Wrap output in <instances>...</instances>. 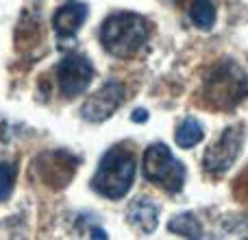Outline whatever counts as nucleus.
I'll list each match as a JSON object with an SVG mask.
<instances>
[{
    "instance_id": "nucleus-14",
    "label": "nucleus",
    "mask_w": 248,
    "mask_h": 240,
    "mask_svg": "<svg viewBox=\"0 0 248 240\" xmlns=\"http://www.w3.org/2000/svg\"><path fill=\"white\" fill-rule=\"evenodd\" d=\"M131 118H133V122H146L148 120V112L146 109H135Z\"/></svg>"
},
{
    "instance_id": "nucleus-11",
    "label": "nucleus",
    "mask_w": 248,
    "mask_h": 240,
    "mask_svg": "<svg viewBox=\"0 0 248 240\" xmlns=\"http://www.w3.org/2000/svg\"><path fill=\"white\" fill-rule=\"evenodd\" d=\"M189 17L202 31H209L216 24V7L214 0H192L189 4Z\"/></svg>"
},
{
    "instance_id": "nucleus-4",
    "label": "nucleus",
    "mask_w": 248,
    "mask_h": 240,
    "mask_svg": "<svg viewBox=\"0 0 248 240\" xmlns=\"http://www.w3.org/2000/svg\"><path fill=\"white\" fill-rule=\"evenodd\" d=\"M144 177L166 192L176 194L183 190L187 171L166 144L157 142V144H150L144 153Z\"/></svg>"
},
{
    "instance_id": "nucleus-10",
    "label": "nucleus",
    "mask_w": 248,
    "mask_h": 240,
    "mask_svg": "<svg viewBox=\"0 0 248 240\" xmlns=\"http://www.w3.org/2000/svg\"><path fill=\"white\" fill-rule=\"evenodd\" d=\"M202 137H205V129H202V124L198 122L196 118H185L183 122L179 124V129H176L174 140L181 149H192V146H196Z\"/></svg>"
},
{
    "instance_id": "nucleus-1",
    "label": "nucleus",
    "mask_w": 248,
    "mask_h": 240,
    "mask_svg": "<svg viewBox=\"0 0 248 240\" xmlns=\"http://www.w3.org/2000/svg\"><path fill=\"white\" fill-rule=\"evenodd\" d=\"M148 22L131 11H118L100 26V42L109 55L118 59H131L144 48L148 39Z\"/></svg>"
},
{
    "instance_id": "nucleus-13",
    "label": "nucleus",
    "mask_w": 248,
    "mask_h": 240,
    "mask_svg": "<svg viewBox=\"0 0 248 240\" xmlns=\"http://www.w3.org/2000/svg\"><path fill=\"white\" fill-rule=\"evenodd\" d=\"M16 186V166L9 162H0V203L9 199Z\"/></svg>"
},
{
    "instance_id": "nucleus-8",
    "label": "nucleus",
    "mask_w": 248,
    "mask_h": 240,
    "mask_svg": "<svg viewBox=\"0 0 248 240\" xmlns=\"http://www.w3.org/2000/svg\"><path fill=\"white\" fill-rule=\"evenodd\" d=\"M87 20V4L78 2V0H68L63 7L57 9L55 17H52V26H55L57 39H59V46L65 48L68 44L74 42L78 29L83 26V22Z\"/></svg>"
},
{
    "instance_id": "nucleus-3",
    "label": "nucleus",
    "mask_w": 248,
    "mask_h": 240,
    "mask_svg": "<svg viewBox=\"0 0 248 240\" xmlns=\"http://www.w3.org/2000/svg\"><path fill=\"white\" fill-rule=\"evenodd\" d=\"M135 181V157L122 146H113L103 155L92 188L107 199H122Z\"/></svg>"
},
{
    "instance_id": "nucleus-2",
    "label": "nucleus",
    "mask_w": 248,
    "mask_h": 240,
    "mask_svg": "<svg viewBox=\"0 0 248 240\" xmlns=\"http://www.w3.org/2000/svg\"><path fill=\"white\" fill-rule=\"evenodd\" d=\"M248 96V77L244 68L227 59L218 64L202 83V103L211 109H235Z\"/></svg>"
},
{
    "instance_id": "nucleus-7",
    "label": "nucleus",
    "mask_w": 248,
    "mask_h": 240,
    "mask_svg": "<svg viewBox=\"0 0 248 240\" xmlns=\"http://www.w3.org/2000/svg\"><path fill=\"white\" fill-rule=\"evenodd\" d=\"M124 103V86L118 81H109L98 92L90 96L81 107V116L87 122H105L116 114V109Z\"/></svg>"
},
{
    "instance_id": "nucleus-5",
    "label": "nucleus",
    "mask_w": 248,
    "mask_h": 240,
    "mask_svg": "<svg viewBox=\"0 0 248 240\" xmlns=\"http://www.w3.org/2000/svg\"><path fill=\"white\" fill-rule=\"evenodd\" d=\"M242 144H244V127L242 124L227 127L207 146L205 155H202V168L209 175H222V172H227L235 164V159L240 157Z\"/></svg>"
},
{
    "instance_id": "nucleus-9",
    "label": "nucleus",
    "mask_w": 248,
    "mask_h": 240,
    "mask_svg": "<svg viewBox=\"0 0 248 240\" xmlns=\"http://www.w3.org/2000/svg\"><path fill=\"white\" fill-rule=\"evenodd\" d=\"M126 221L141 234H153L159 225V206L148 197H137L128 203Z\"/></svg>"
},
{
    "instance_id": "nucleus-6",
    "label": "nucleus",
    "mask_w": 248,
    "mask_h": 240,
    "mask_svg": "<svg viewBox=\"0 0 248 240\" xmlns=\"http://www.w3.org/2000/svg\"><path fill=\"white\" fill-rule=\"evenodd\" d=\"M94 79V66L85 55H65L57 66V81L65 99L83 94Z\"/></svg>"
},
{
    "instance_id": "nucleus-12",
    "label": "nucleus",
    "mask_w": 248,
    "mask_h": 240,
    "mask_svg": "<svg viewBox=\"0 0 248 240\" xmlns=\"http://www.w3.org/2000/svg\"><path fill=\"white\" fill-rule=\"evenodd\" d=\"M168 229L176 236H183V238H201L202 236V227L198 223V219L194 214H176L174 219L168 223Z\"/></svg>"
}]
</instances>
